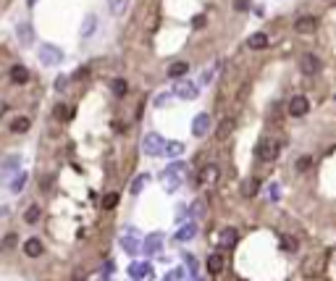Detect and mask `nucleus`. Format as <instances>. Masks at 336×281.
Masks as SVG:
<instances>
[{
	"label": "nucleus",
	"instance_id": "c03bdc74",
	"mask_svg": "<svg viewBox=\"0 0 336 281\" xmlns=\"http://www.w3.org/2000/svg\"><path fill=\"white\" fill-rule=\"evenodd\" d=\"M192 24H194V26H205V16H197Z\"/></svg>",
	"mask_w": 336,
	"mask_h": 281
},
{
	"label": "nucleus",
	"instance_id": "f3484780",
	"mask_svg": "<svg viewBox=\"0 0 336 281\" xmlns=\"http://www.w3.org/2000/svg\"><path fill=\"white\" fill-rule=\"evenodd\" d=\"M247 45H250L252 50H265L268 48V35L265 32H255V35L247 37Z\"/></svg>",
	"mask_w": 336,
	"mask_h": 281
},
{
	"label": "nucleus",
	"instance_id": "0eeeda50",
	"mask_svg": "<svg viewBox=\"0 0 336 281\" xmlns=\"http://www.w3.org/2000/svg\"><path fill=\"white\" fill-rule=\"evenodd\" d=\"M174 95L181 98V100H194L197 95H200V87H197L194 82H179L174 87Z\"/></svg>",
	"mask_w": 336,
	"mask_h": 281
},
{
	"label": "nucleus",
	"instance_id": "423d86ee",
	"mask_svg": "<svg viewBox=\"0 0 336 281\" xmlns=\"http://www.w3.org/2000/svg\"><path fill=\"white\" fill-rule=\"evenodd\" d=\"M289 116H294V118H302L305 113L310 111V100L305 98V95H294L292 100H289Z\"/></svg>",
	"mask_w": 336,
	"mask_h": 281
},
{
	"label": "nucleus",
	"instance_id": "f8f14e48",
	"mask_svg": "<svg viewBox=\"0 0 336 281\" xmlns=\"http://www.w3.org/2000/svg\"><path fill=\"white\" fill-rule=\"evenodd\" d=\"M163 249V234L158 231V234H150V237L145 239V253L147 255H158Z\"/></svg>",
	"mask_w": 336,
	"mask_h": 281
},
{
	"label": "nucleus",
	"instance_id": "de8ad7c7",
	"mask_svg": "<svg viewBox=\"0 0 336 281\" xmlns=\"http://www.w3.org/2000/svg\"><path fill=\"white\" fill-rule=\"evenodd\" d=\"M171 278H174V271H171V273H168V276H165L163 281H171Z\"/></svg>",
	"mask_w": 336,
	"mask_h": 281
},
{
	"label": "nucleus",
	"instance_id": "cd10ccee",
	"mask_svg": "<svg viewBox=\"0 0 336 281\" xmlns=\"http://www.w3.org/2000/svg\"><path fill=\"white\" fill-rule=\"evenodd\" d=\"M24 221L32 226V224H37L40 221V205H29L26 210H24Z\"/></svg>",
	"mask_w": 336,
	"mask_h": 281
},
{
	"label": "nucleus",
	"instance_id": "a19ab883",
	"mask_svg": "<svg viewBox=\"0 0 336 281\" xmlns=\"http://www.w3.org/2000/svg\"><path fill=\"white\" fill-rule=\"evenodd\" d=\"M268 195H271V200H279V184H271L268 186Z\"/></svg>",
	"mask_w": 336,
	"mask_h": 281
},
{
	"label": "nucleus",
	"instance_id": "4be33fe9",
	"mask_svg": "<svg viewBox=\"0 0 336 281\" xmlns=\"http://www.w3.org/2000/svg\"><path fill=\"white\" fill-rule=\"evenodd\" d=\"M129 8V0H108V11L111 16H124Z\"/></svg>",
	"mask_w": 336,
	"mask_h": 281
},
{
	"label": "nucleus",
	"instance_id": "e433bc0d",
	"mask_svg": "<svg viewBox=\"0 0 336 281\" xmlns=\"http://www.w3.org/2000/svg\"><path fill=\"white\" fill-rule=\"evenodd\" d=\"M16 242H19V237H16V234H13V231H11V234H8V237L3 239V244H0V249H6V247H13V244H16Z\"/></svg>",
	"mask_w": 336,
	"mask_h": 281
},
{
	"label": "nucleus",
	"instance_id": "ddd939ff",
	"mask_svg": "<svg viewBox=\"0 0 336 281\" xmlns=\"http://www.w3.org/2000/svg\"><path fill=\"white\" fill-rule=\"evenodd\" d=\"M218 242H221L223 249H231V247L239 242V231H237V229H223V231L218 234Z\"/></svg>",
	"mask_w": 336,
	"mask_h": 281
},
{
	"label": "nucleus",
	"instance_id": "4468645a",
	"mask_svg": "<svg viewBox=\"0 0 336 281\" xmlns=\"http://www.w3.org/2000/svg\"><path fill=\"white\" fill-rule=\"evenodd\" d=\"M257 192H260V179H255V176L242 179V195L244 197H255Z\"/></svg>",
	"mask_w": 336,
	"mask_h": 281
},
{
	"label": "nucleus",
	"instance_id": "37998d69",
	"mask_svg": "<svg viewBox=\"0 0 336 281\" xmlns=\"http://www.w3.org/2000/svg\"><path fill=\"white\" fill-rule=\"evenodd\" d=\"M168 103V95H160V98H155V105H165Z\"/></svg>",
	"mask_w": 336,
	"mask_h": 281
},
{
	"label": "nucleus",
	"instance_id": "a878e982",
	"mask_svg": "<svg viewBox=\"0 0 336 281\" xmlns=\"http://www.w3.org/2000/svg\"><path fill=\"white\" fill-rule=\"evenodd\" d=\"M234 127H237V121H234V118H223V121H221V127H218V139L228 137V134L234 132Z\"/></svg>",
	"mask_w": 336,
	"mask_h": 281
},
{
	"label": "nucleus",
	"instance_id": "7ed1b4c3",
	"mask_svg": "<svg viewBox=\"0 0 336 281\" xmlns=\"http://www.w3.org/2000/svg\"><path fill=\"white\" fill-rule=\"evenodd\" d=\"M165 147H168V142H165V139H163L158 132H150V134L142 139V150H145L147 155H152V158H155V155H163Z\"/></svg>",
	"mask_w": 336,
	"mask_h": 281
},
{
	"label": "nucleus",
	"instance_id": "473e14b6",
	"mask_svg": "<svg viewBox=\"0 0 336 281\" xmlns=\"http://www.w3.org/2000/svg\"><path fill=\"white\" fill-rule=\"evenodd\" d=\"M181 152H184V142H168L165 155H171V158H179Z\"/></svg>",
	"mask_w": 336,
	"mask_h": 281
},
{
	"label": "nucleus",
	"instance_id": "58836bf2",
	"mask_svg": "<svg viewBox=\"0 0 336 281\" xmlns=\"http://www.w3.org/2000/svg\"><path fill=\"white\" fill-rule=\"evenodd\" d=\"M66 84H69V76H58V82H55V89H58V92H66V89H69Z\"/></svg>",
	"mask_w": 336,
	"mask_h": 281
},
{
	"label": "nucleus",
	"instance_id": "09e8293b",
	"mask_svg": "<svg viewBox=\"0 0 336 281\" xmlns=\"http://www.w3.org/2000/svg\"><path fill=\"white\" fill-rule=\"evenodd\" d=\"M35 3H37V0H26V6H29V8H32Z\"/></svg>",
	"mask_w": 336,
	"mask_h": 281
},
{
	"label": "nucleus",
	"instance_id": "4c0bfd02",
	"mask_svg": "<svg viewBox=\"0 0 336 281\" xmlns=\"http://www.w3.org/2000/svg\"><path fill=\"white\" fill-rule=\"evenodd\" d=\"M184 260H187V265H189V273H192V276H197V260H194V255H189V253H187V255H184Z\"/></svg>",
	"mask_w": 336,
	"mask_h": 281
},
{
	"label": "nucleus",
	"instance_id": "c85d7f7f",
	"mask_svg": "<svg viewBox=\"0 0 336 281\" xmlns=\"http://www.w3.org/2000/svg\"><path fill=\"white\" fill-rule=\"evenodd\" d=\"M111 89H113L116 98H124L126 89H129V84H126V79H113V82H111Z\"/></svg>",
	"mask_w": 336,
	"mask_h": 281
},
{
	"label": "nucleus",
	"instance_id": "bb28decb",
	"mask_svg": "<svg viewBox=\"0 0 336 281\" xmlns=\"http://www.w3.org/2000/svg\"><path fill=\"white\" fill-rule=\"evenodd\" d=\"M24 184H26V171H19L16 179L11 181V192H13V195H19V192L24 190Z\"/></svg>",
	"mask_w": 336,
	"mask_h": 281
},
{
	"label": "nucleus",
	"instance_id": "f257e3e1",
	"mask_svg": "<svg viewBox=\"0 0 336 281\" xmlns=\"http://www.w3.org/2000/svg\"><path fill=\"white\" fill-rule=\"evenodd\" d=\"M184 176H187V166L181 163V161H174L160 174V184L165 186V192H176L179 186H181V181H184Z\"/></svg>",
	"mask_w": 336,
	"mask_h": 281
},
{
	"label": "nucleus",
	"instance_id": "b1692460",
	"mask_svg": "<svg viewBox=\"0 0 336 281\" xmlns=\"http://www.w3.org/2000/svg\"><path fill=\"white\" fill-rule=\"evenodd\" d=\"M187 71H189V64L176 60V64H171V69H168V76H171V79H179V76H184Z\"/></svg>",
	"mask_w": 336,
	"mask_h": 281
},
{
	"label": "nucleus",
	"instance_id": "6e6552de",
	"mask_svg": "<svg viewBox=\"0 0 336 281\" xmlns=\"http://www.w3.org/2000/svg\"><path fill=\"white\" fill-rule=\"evenodd\" d=\"M208 132H210V116L208 113H197L194 121H192V137L203 139Z\"/></svg>",
	"mask_w": 336,
	"mask_h": 281
},
{
	"label": "nucleus",
	"instance_id": "aec40b11",
	"mask_svg": "<svg viewBox=\"0 0 336 281\" xmlns=\"http://www.w3.org/2000/svg\"><path fill=\"white\" fill-rule=\"evenodd\" d=\"M218 179V166H205L203 168V174L200 176H197V181H200V184H213V181H216Z\"/></svg>",
	"mask_w": 336,
	"mask_h": 281
},
{
	"label": "nucleus",
	"instance_id": "6ab92c4d",
	"mask_svg": "<svg viewBox=\"0 0 336 281\" xmlns=\"http://www.w3.org/2000/svg\"><path fill=\"white\" fill-rule=\"evenodd\" d=\"M11 82L13 84H26L29 82V69L26 66H11Z\"/></svg>",
	"mask_w": 336,
	"mask_h": 281
},
{
	"label": "nucleus",
	"instance_id": "9b49d317",
	"mask_svg": "<svg viewBox=\"0 0 336 281\" xmlns=\"http://www.w3.org/2000/svg\"><path fill=\"white\" fill-rule=\"evenodd\" d=\"M150 273H152V271H150L147 263H140V260L129 263V278H131V281H142V278H147Z\"/></svg>",
	"mask_w": 336,
	"mask_h": 281
},
{
	"label": "nucleus",
	"instance_id": "a211bd4d",
	"mask_svg": "<svg viewBox=\"0 0 336 281\" xmlns=\"http://www.w3.org/2000/svg\"><path fill=\"white\" fill-rule=\"evenodd\" d=\"M42 249H45V247H42V242H40V239H35V237L24 242V255H26V258H40V255H42Z\"/></svg>",
	"mask_w": 336,
	"mask_h": 281
},
{
	"label": "nucleus",
	"instance_id": "1a4fd4ad",
	"mask_svg": "<svg viewBox=\"0 0 336 281\" xmlns=\"http://www.w3.org/2000/svg\"><path fill=\"white\" fill-rule=\"evenodd\" d=\"M315 29H318V19L315 16H299L294 21V32L297 35H313Z\"/></svg>",
	"mask_w": 336,
	"mask_h": 281
},
{
	"label": "nucleus",
	"instance_id": "72a5a7b5",
	"mask_svg": "<svg viewBox=\"0 0 336 281\" xmlns=\"http://www.w3.org/2000/svg\"><path fill=\"white\" fill-rule=\"evenodd\" d=\"M116 205H118V195H116V192H108V195L103 197V208H105V210H113Z\"/></svg>",
	"mask_w": 336,
	"mask_h": 281
},
{
	"label": "nucleus",
	"instance_id": "5701e85b",
	"mask_svg": "<svg viewBox=\"0 0 336 281\" xmlns=\"http://www.w3.org/2000/svg\"><path fill=\"white\" fill-rule=\"evenodd\" d=\"M29 127H32V121H29L26 116H19V118H13V121H11V132H16V134L29 132Z\"/></svg>",
	"mask_w": 336,
	"mask_h": 281
},
{
	"label": "nucleus",
	"instance_id": "f704fd0d",
	"mask_svg": "<svg viewBox=\"0 0 336 281\" xmlns=\"http://www.w3.org/2000/svg\"><path fill=\"white\" fill-rule=\"evenodd\" d=\"M145 184H147V176H140V179H134V181H131V195H140Z\"/></svg>",
	"mask_w": 336,
	"mask_h": 281
},
{
	"label": "nucleus",
	"instance_id": "2f4dec72",
	"mask_svg": "<svg viewBox=\"0 0 336 281\" xmlns=\"http://www.w3.org/2000/svg\"><path fill=\"white\" fill-rule=\"evenodd\" d=\"M310 166H313V158H310V155H299L297 163H294V168L299 171V174H305V171H308Z\"/></svg>",
	"mask_w": 336,
	"mask_h": 281
},
{
	"label": "nucleus",
	"instance_id": "412c9836",
	"mask_svg": "<svg viewBox=\"0 0 336 281\" xmlns=\"http://www.w3.org/2000/svg\"><path fill=\"white\" fill-rule=\"evenodd\" d=\"M194 231H197V226H194V224H184V226H179V231H176V242H189V239H194Z\"/></svg>",
	"mask_w": 336,
	"mask_h": 281
},
{
	"label": "nucleus",
	"instance_id": "39448f33",
	"mask_svg": "<svg viewBox=\"0 0 336 281\" xmlns=\"http://www.w3.org/2000/svg\"><path fill=\"white\" fill-rule=\"evenodd\" d=\"M299 69H302V74L313 76V74H318L320 69H323V60H320L315 53H305V55L299 58Z\"/></svg>",
	"mask_w": 336,
	"mask_h": 281
},
{
	"label": "nucleus",
	"instance_id": "20e7f679",
	"mask_svg": "<svg viewBox=\"0 0 336 281\" xmlns=\"http://www.w3.org/2000/svg\"><path fill=\"white\" fill-rule=\"evenodd\" d=\"M37 58H40V64H42V66H58L60 60H63V53H60L55 45H40Z\"/></svg>",
	"mask_w": 336,
	"mask_h": 281
},
{
	"label": "nucleus",
	"instance_id": "2eb2a0df",
	"mask_svg": "<svg viewBox=\"0 0 336 281\" xmlns=\"http://www.w3.org/2000/svg\"><path fill=\"white\" fill-rule=\"evenodd\" d=\"M95 29H97V16H95V13H87L84 21H82V32H79V35H82V40H89Z\"/></svg>",
	"mask_w": 336,
	"mask_h": 281
},
{
	"label": "nucleus",
	"instance_id": "c9c22d12",
	"mask_svg": "<svg viewBox=\"0 0 336 281\" xmlns=\"http://www.w3.org/2000/svg\"><path fill=\"white\" fill-rule=\"evenodd\" d=\"M252 0H234V11H250Z\"/></svg>",
	"mask_w": 336,
	"mask_h": 281
},
{
	"label": "nucleus",
	"instance_id": "7c9ffc66",
	"mask_svg": "<svg viewBox=\"0 0 336 281\" xmlns=\"http://www.w3.org/2000/svg\"><path fill=\"white\" fill-rule=\"evenodd\" d=\"M121 247H124L129 255H137V239L129 237V234H124V237H121Z\"/></svg>",
	"mask_w": 336,
	"mask_h": 281
},
{
	"label": "nucleus",
	"instance_id": "ea45409f",
	"mask_svg": "<svg viewBox=\"0 0 336 281\" xmlns=\"http://www.w3.org/2000/svg\"><path fill=\"white\" fill-rule=\"evenodd\" d=\"M281 247H286L289 253H294V249H297V242H294V239H281Z\"/></svg>",
	"mask_w": 336,
	"mask_h": 281
},
{
	"label": "nucleus",
	"instance_id": "c756f323",
	"mask_svg": "<svg viewBox=\"0 0 336 281\" xmlns=\"http://www.w3.org/2000/svg\"><path fill=\"white\" fill-rule=\"evenodd\" d=\"M205 213H208V202L205 200H194L192 202V215L194 218H205Z\"/></svg>",
	"mask_w": 336,
	"mask_h": 281
},
{
	"label": "nucleus",
	"instance_id": "9d476101",
	"mask_svg": "<svg viewBox=\"0 0 336 281\" xmlns=\"http://www.w3.org/2000/svg\"><path fill=\"white\" fill-rule=\"evenodd\" d=\"M16 35H19V42L24 45V48H29V45L35 42V29L29 21H19L16 24Z\"/></svg>",
	"mask_w": 336,
	"mask_h": 281
},
{
	"label": "nucleus",
	"instance_id": "a18cd8bd",
	"mask_svg": "<svg viewBox=\"0 0 336 281\" xmlns=\"http://www.w3.org/2000/svg\"><path fill=\"white\" fill-rule=\"evenodd\" d=\"M6 108H8V105H6V100H0V116L6 113Z\"/></svg>",
	"mask_w": 336,
	"mask_h": 281
},
{
	"label": "nucleus",
	"instance_id": "f03ea898",
	"mask_svg": "<svg viewBox=\"0 0 336 281\" xmlns=\"http://www.w3.org/2000/svg\"><path fill=\"white\" fill-rule=\"evenodd\" d=\"M279 150H281V139L279 137H263L260 142H257V158L276 161L279 158Z\"/></svg>",
	"mask_w": 336,
	"mask_h": 281
},
{
	"label": "nucleus",
	"instance_id": "393cba45",
	"mask_svg": "<svg viewBox=\"0 0 336 281\" xmlns=\"http://www.w3.org/2000/svg\"><path fill=\"white\" fill-rule=\"evenodd\" d=\"M55 118L58 121H71L74 118V108H69V105H55Z\"/></svg>",
	"mask_w": 336,
	"mask_h": 281
},
{
	"label": "nucleus",
	"instance_id": "dca6fc26",
	"mask_svg": "<svg viewBox=\"0 0 336 281\" xmlns=\"http://www.w3.org/2000/svg\"><path fill=\"white\" fill-rule=\"evenodd\" d=\"M223 265H226V260H223V255H221V253H213V255H208V271H210L213 276H221Z\"/></svg>",
	"mask_w": 336,
	"mask_h": 281
},
{
	"label": "nucleus",
	"instance_id": "79ce46f5",
	"mask_svg": "<svg viewBox=\"0 0 336 281\" xmlns=\"http://www.w3.org/2000/svg\"><path fill=\"white\" fill-rule=\"evenodd\" d=\"M184 218H187V208H179V210H176V224H181Z\"/></svg>",
	"mask_w": 336,
	"mask_h": 281
},
{
	"label": "nucleus",
	"instance_id": "49530a36",
	"mask_svg": "<svg viewBox=\"0 0 336 281\" xmlns=\"http://www.w3.org/2000/svg\"><path fill=\"white\" fill-rule=\"evenodd\" d=\"M6 213H8V208H3V205H0V218H3Z\"/></svg>",
	"mask_w": 336,
	"mask_h": 281
}]
</instances>
